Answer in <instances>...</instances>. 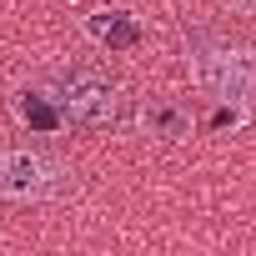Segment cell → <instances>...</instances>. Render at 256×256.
I'll return each instance as SVG.
<instances>
[{"mask_svg":"<svg viewBox=\"0 0 256 256\" xmlns=\"http://www.w3.org/2000/svg\"><path fill=\"white\" fill-rule=\"evenodd\" d=\"M186 70L191 80L231 106H256V50L241 40H191L186 46Z\"/></svg>","mask_w":256,"mask_h":256,"instance_id":"1","label":"cell"},{"mask_svg":"<svg viewBox=\"0 0 256 256\" xmlns=\"http://www.w3.org/2000/svg\"><path fill=\"white\" fill-rule=\"evenodd\" d=\"M56 110H60V120L66 126H76V131H110V126L120 120V90L106 80V76H96V70H70V76H60V86H56Z\"/></svg>","mask_w":256,"mask_h":256,"instance_id":"2","label":"cell"},{"mask_svg":"<svg viewBox=\"0 0 256 256\" xmlns=\"http://www.w3.org/2000/svg\"><path fill=\"white\" fill-rule=\"evenodd\" d=\"M66 186H70V171L50 151H30V146L0 151V196H10V201H50Z\"/></svg>","mask_w":256,"mask_h":256,"instance_id":"3","label":"cell"},{"mask_svg":"<svg viewBox=\"0 0 256 256\" xmlns=\"http://www.w3.org/2000/svg\"><path fill=\"white\" fill-rule=\"evenodd\" d=\"M146 131H151V136H161V141L186 136V110H181V106H171V100H151V106H146Z\"/></svg>","mask_w":256,"mask_h":256,"instance_id":"4","label":"cell"},{"mask_svg":"<svg viewBox=\"0 0 256 256\" xmlns=\"http://www.w3.org/2000/svg\"><path fill=\"white\" fill-rule=\"evenodd\" d=\"M96 36L106 46H136V26L126 20V16H110V20H96Z\"/></svg>","mask_w":256,"mask_h":256,"instance_id":"5","label":"cell"},{"mask_svg":"<svg viewBox=\"0 0 256 256\" xmlns=\"http://www.w3.org/2000/svg\"><path fill=\"white\" fill-rule=\"evenodd\" d=\"M20 116H26V120H36L40 131L60 126V110H56V106H46V100H36V96H30V100H20Z\"/></svg>","mask_w":256,"mask_h":256,"instance_id":"6","label":"cell"},{"mask_svg":"<svg viewBox=\"0 0 256 256\" xmlns=\"http://www.w3.org/2000/svg\"><path fill=\"white\" fill-rule=\"evenodd\" d=\"M231 6H236V0H231Z\"/></svg>","mask_w":256,"mask_h":256,"instance_id":"7","label":"cell"}]
</instances>
